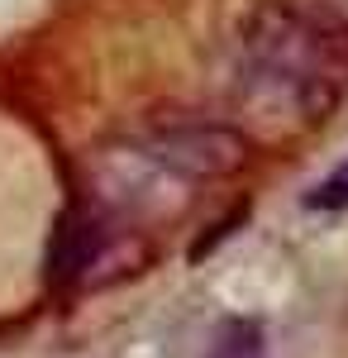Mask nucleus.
<instances>
[{
	"mask_svg": "<svg viewBox=\"0 0 348 358\" xmlns=\"http://www.w3.org/2000/svg\"><path fill=\"white\" fill-rule=\"evenodd\" d=\"M101 248H106V224L96 220L91 210H72L67 220L57 224L53 248H48V282L53 287L81 282V277L96 268Z\"/></svg>",
	"mask_w": 348,
	"mask_h": 358,
	"instance_id": "obj_3",
	"label": "nucleus"
},
{
	"mask_svg": "<svg viewBox=\"0 0 348 358\" xmlns=\"http://www.w3.org/2000/svg\"><path fill=\"white\" fill-rule=\"evenodd\" d=\"M205 358H268L263 325L258 320H229V325H219V334H215Z\"/></svg>",
	"mask_w": 348,
	"mask_h": 358,
	"instance_id": "obj_4",
	"label": "nucleus"
},
{
	"mask_svg": "<svg viewBox=\"0 0 348 358\" xmlns=\"http://www.w3.org/2000/svg\"><path fill=\"white\" fill-rule=\"evenodd\" d=\"M138 153L153 167L172 172L177 182H205V177H224L243 167L248 158V143H243L239 129H224V124H158L148 134L129 138Z\"/></svg>",
	"mask_w": 348,
	"mask_h": 358,
	"instance_id": "obj_2",
	"label": "nucleus"
},
{
	"mask_svg": "<svg viewBox=\"0 0 348 358\" xmlns=\"http://www.w3.org/2000/svg\"><path fill=\"white\" fill-rule=\"evenodd\" d=\"M305 206H310V210H344V206H348V163L334 167L320 187L305 196Z\"/></svg>",
	"mask_w": 348,
	"mask_h": 358,
	"instance_id": "obj_5",
	"label": "nucleus"
},
{
	"mask_svg": "<svg viewBox=\"0 0 348 358\" xmlns=\"http://www.w3.org/2000/svg\"><path fill=\"white\" fill-rule=\"evenodd\" d=\"M348 91V24L263 0L239 38V101L277 129L315 124Z\"/></svg>",
	"mask_w": 348,
	"mask_h": 358,
	"instance_id": "obj_1",
	"label": "nucleus"
},
{
	"mask_svg": "<svg viewBox=\"0 0 348 358\" xmlns=\"http://www.w3.org/2000/svg\"><path fill=\"white\" fill-rule=\"evenodd\" d=\"M329 15H334V20H344V24H348V0H329Z\"/></svg>",
	"mask_w": 348,
	"mask_h": 358,
	"instance_id": "obj_6",
	"label": "nucleus"
}]
</instances>
